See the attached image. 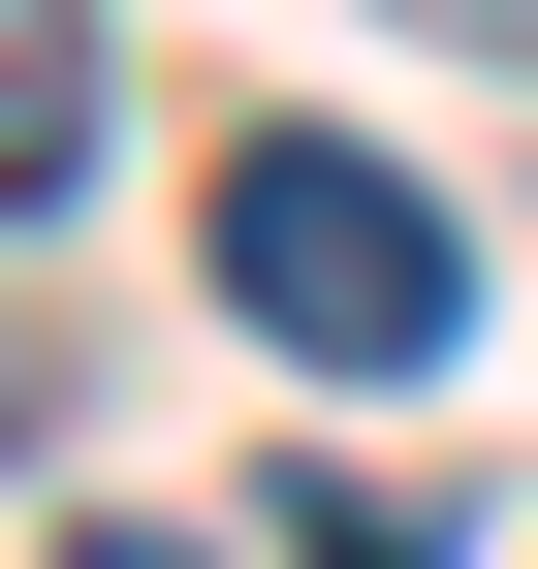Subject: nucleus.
<instances>
[{
    "label": "nucleus",
    "instance_id": "3",
    "mask_svg": "<svg viewBox=\"0 0 538 569\" xmlns=\"http://www.w3.org/2000/svg\"><path fill=\"white\" fill-rule=\"evenodd\" d=\"M253 538H286V569H476V507H444V475H349V443L253 475Z\"/></svg>",
    "mask_w": 538,
    "mask_h": 569
},
{
    "label": "nucleus",
    "instance_id": "5",
    "mask_svg": "<svg viewBox=\"0 0 538 569\" xmlns=\"http://www.w3.org/2000/svg\"><path fill=\"white\" fill-rule=\"evenodd\" d=\"M63 569H222V538H159V507H96V538H63Z\"/></svg>",
    "mask_w": 538,
    "mask_h": 569
},
{
    "label": "nucleus",
    "instance_id": "2",
    "mask_svg": "<svg viewBox=\"0 0 538 569\" xmlns=\"http://www.w3.org/2000/svg\"><path fill=\"white\" fill-rule=\"evenodd\" d=\"M96 0H0V222H63V190H96Z\"/></svg>",
    "mask_w": 538,
    "mask_h": 569
},
{
    "label": "nucleus",
    "instance_id": "4",
    "mask_svg": "<svg viewBox=\"0 0 538 569\" xmlns=\"http://www.w3.org/2000/svg\"><path fill=\"white\" fill-rule=\"evenodd\" d=\"M380 32H444V63H507V96H538V0H380Z\"/></svg>",
    "mask_w": 538,
    "mask_h": 569
},
{
    "label": "nucleus",
    "instance_id": "1",
    "mask_svg": "<svg viewBox=\"0 0 538 569\" xmlns=\"http://www.w3.org/2000/svg\"><path fill=\"white\" fill-rule=\"evenodd\" d=\"M190 284H222L286 380H444V348L507 317L476 222H444L380 127H222V159H190Z\"/></svg>",
    "mask_w": 538,
    "mask_h": 569
}]
</instances>
